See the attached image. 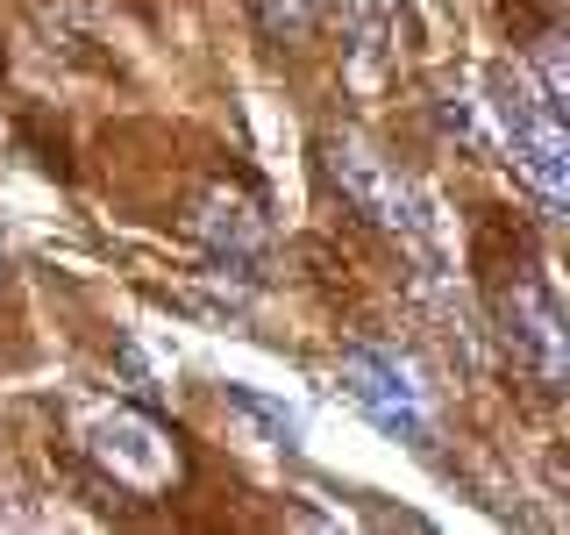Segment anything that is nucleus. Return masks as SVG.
I'll return each instance as SVG.
<instances>
[{
  "label": "nucleus",
  "mask_w": 570,
  "mask_h": 535,
  "mask_svg": "<svg viewBox=\"0 0 570 535\" xmlns=\"http://www.w3.org/2000/svg\"><path fill=\"white\" fill-rule=\"evenodd\" d=\"M328 178H335V193H343L371 228H385V236H400V243H428V201L385 165L379 150H364L356 136L328 143Z\"/></svg>",
  "instance_id": "20e7f679"
},
{
  "label": "nucleus",
  "mask_w": 570,
  "mask_h": 535,
  "mask_svg": "<svg viewBox=\"0 0 570 535\" xmlns=\"http://www.w3.org/2000/svg\"><path fill=\"white\" fill-rule=\"evenodd\" d=\"M228 400H236L249 421H264V428H272V442H299V415H293V407L264 400V392H249V386H236V392H228Z\"/></svg>",
  "instance_id": "6e6552de"
},
{
  "label": "nucleus",
  "mask_w": 570,
  "mask_h": 535,
  "mask_svg": "<svg viewBox=\"0 0 570 535\" xmlns=\"http://www.w3.org/2000/svg\"><path fill=\"white\" fill-rule=\"evenodd\" d=\"M343 386H350V400L364 407L385 436L414 442V450L435 442V392L421 386V371L406 364V357H392V350H350L343 357Z\"/></svg>",
  "instance_id": "7ed1b4c3"
},
{
  "label": "nucleus",
  "mask_w": 570,
  "mask_h": 535,
  "mask_svg": "<svg viewBox=\"0 0 570 535\" xmlns=\"http://www.w3.org/2000/svg\"><path fill=\"white\" fill-rule=\"evenodd\" d=\"M335 14H343V0H257V29L272 43H299V36L328 29Z\"/></svg>",
  "instance_id": "0eeeda50"
},
{
  "label": "nucleus",
  "mask_w": 570,
  "mask_h": 535,
  "mask_svg": "<svg viewBox=\"0 0 570 535\" xmlns=\"http://www.w3.org/2000/svg\"><path fill=\"white\" fill-rule=\"evenodd\" d=\"M186 236L214 257L222 279H264V264H272V214H264V201L243 193V186L200 193L193 214H186Z\"/></svg>",
  "instance_id": "39448f33"
},
{
  "label": "nucleus",
  "mask_w": 570,
  "mask_h": 535,
  "mask_svg": "<svg viewBox=\"0 0 570 535\" xmlns=\"http://www.w3.org/2000/svg\"><path fill=\"white\" fill-rule=\"evenodd\" d=\"M86 457L100 464V478L129 499H165L178 478H186V457H178L171 428L150 415V407H115V415L94 421L86 436Z\"/></svg>",
  "instance_id": "f03ea898"
},
{
  "label": "nucleus",
  "mask_w": 570,
  "mask_h": 535,
  "mask_svg": "<svg viewBox=\"0 0 570 535\" xmlns=\"http://www.w3.org/2000/svg\"><path fill=\"white\" fill-rule=\"evenodd\" d=\"M534 71H542V100L563 107L570 100V71H563V36H542L534 43Z\"/></svg>",
  "instance_id": "1a4fd4ad"
},
{
  "label": "nucleus",
  "mask_w": 570,
  "mask_h": 535,
  "mask_svg": "<svg viewBox=\"0 0 570 535\" xmlns=\"http://www.w3.org/2000/svg\"><path fill=\"white\" fill-rule=\"evenodd\" d=\"M499 321H507L513 364H521L534 386L557 392L563 386V314H557V300H549L534 279H513V293L499 300Z\"/></svg>",
  "instance_id": "423d86ee"
},
{
  "label": "nucleus",
  "mask_w": 570,
  "mask_h": 535,
  "mask_svg": "<svg viewBox=\"0 0 570 535\" xmlns=\"http://www.w3.org/2000/svg\"><path fill=\"white\" fill-rule=\"evenodd\" d=\"M492 115H499V136L513 150V172L542 193V207H563L570 201V136H563V107H549L534 86L513 71V79H492Z\"/></svg>",
  "instance_id": "f257e3e1"
}]
</instances>
